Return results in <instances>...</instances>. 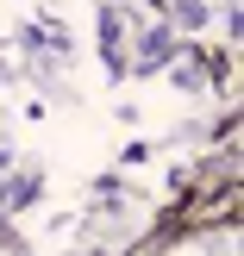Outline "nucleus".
I'll return each mask as SVG.
<instances>
[{
    "label": "nucleus",
    "mask_w": 244,
    "mask_h": 256,
    "mask_svg": "<svg viewBox=\"0 0 244 256\" xmlns=\"http://www.w3.org/2000/svg\"><path fill=\"white\" fill-rule=\"evenodd\" d=\"M163 56H169V32H150V38H144V69L163 62Z\"/></svg>",
    "instance_id": "obj_1"
}]
</instances>
